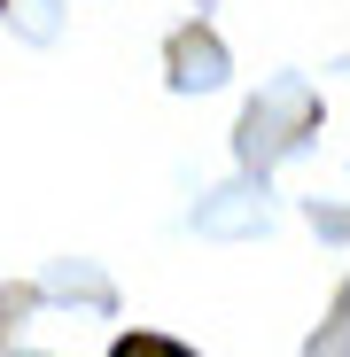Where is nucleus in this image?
Masks as SVG:
<instances>
[{"instance_id":"f257e3e1","label":"nucleus","mask_w":350,"mask_h":357,"mask_svg":"<svg viewBox=\"0 0 350 357\" xmlns=\"http://www.w3.org/2000/svg\"><path fill=\"white\" fill-rule=\"evenodd\" d=\"M109 357H187V349H180V342H163V334H125Z\"/></svg>"}]
</instances>
